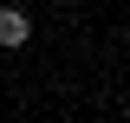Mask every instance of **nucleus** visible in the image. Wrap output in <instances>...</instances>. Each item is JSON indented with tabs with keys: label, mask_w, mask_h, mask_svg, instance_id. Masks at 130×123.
<instances>
[{
	"label": "nucleus",
	"mask_w": 130,
	"mask_h": 123,
	"mask_svg": "<svg viewBox=\"0 0 130 123\" xmlns=\"http://www.w3.org/2000/svg\"><path fill=\"white\" fill-rule=\"evenodd\" d=\"M26 39H32V19L20 7H0V46H26Z\"/></svg>",
	"instance_id": "1"
}]
</instances>
